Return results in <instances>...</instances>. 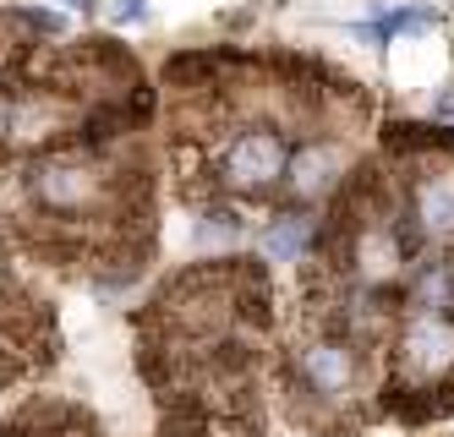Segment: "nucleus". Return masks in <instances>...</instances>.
<instances>
[{"mask_svg":"<svg viewBox=\"0 0 454 437\" xmlns=\"http://www.w3.org/2000/svg\"><path fill=\"white\" fill-rule=\"evenodd\" d=\"M27 197L50 219H93L115 203V170L88 148H50L27 164Z\"/></svg>","mask_w":454,"mask_h":437,"instance_id":"f257e3e1","label":"nucleus"},{"mask_svg":"<svg viewBox=\"0 0 454 437\" xmlns=\"http://www.w3.org/2000/svg\"><path fill=\"white\" fill-rule=\"evenodd\" d=\"M449 383H454V312L411 307L395 328V388L449 394Z\"/></svg>","mask_w":454,"mask_h":437,"instance_id":"f03ea898","label":"nucleus"},{"mask_svg":"<svg viewBox=\"0 0 454 437\" xmlns=\"http://www.w3.org/2000/svg\"><path fill=\"white\" fill-rule=\"evenodd\" d=\"M77 105L60 98L55 88H17L0 98V143L17 148V153H39V148H55L60 137H72L77 126Z\"/></svg>","mask_w":454,"mask_h":437,"instance_id":"7ed1b4c3","label":"nucleus"},{"mask_svg":"<svg viewBox=\"0 0 454 437\" xmlns=\"http://www.w3.org/2000/svg\"><path fill=\"white\" fill-rule=\"evenodd\" d=\"M285 159H290V148L274 126H241L219 153V186L241 191V197L274 191L285 181Z\"/></svg>","mask_w":454,"mask_h":437,"instance_id":"20e7f679","label":"nucleus"},{"mask_svg":"<svg viewBox=\"0 0 454 437\" xmlns=\"http://www.w3.org/2000/svg\"><path fill=\"white\" fill-rule=\"evenodd\" d=\"M345 262H350V274H356L362 290H388L395 279H405L411 274V235H405V224L395 214L362 219V224L350 230Z\"/></svg>","mask_w":454,"mask_h":437,"instance_id":"39448f33","label":"nucleus"},{"mask_svg":"<svg viewBox=\"0 0 454 437\" xmlns=\"http://www.w3.org/2000/svg\"><path fill=\"white\" fill-rule=\"evenodd\" d=\"M296 378L312 399H350L362 388V350L356 339H312L296 355Z\"/></svg>","mask_w":454,"mask_h":437,"instance_id":"423d86ee","label":"nucleus"},{"mask_svg":"<svg viewBox=\"0 0 454 437\" xmlns=\"http://www.w3.org/2000/svg\"><path fill=\"white\" fill-rule=\"evenodd\" d=\"M345 170H350V153L334 137H312L285 159V191L296 197V203H323V197L340 191Z\"/></svg>","mask_w":454,"mask_h":437,"instance_id":"0eeeda50","label":"nucleus"},{"mask_svg":"<svg viewBox=\"0 0 454 437\" xmlns=\"http://www.w3.org/2000/svg\"><path fill=\"white\" fill-rule=\"evenodd\" d=\"M411 219L427 241H454V164H427L411 181Z\"/></svg>","mask_w":454,"mask_h":437,"instance_id":"6e6552de","label":"nucleus"},{"mask_svg":"<svg viewBox=\"0 0 454 437\" xmlns=\"http://www.w3.org/2000/svg\"><path fill=\"white\" fill-rule=\"evenodd\" d=\"M411 307H427V312H454V252L421 257V262L411 268Z\"/></svg>","mask_w":454,"mask_h":437,"instance_id":"1a4fd4ad","label":"nucleus"},{"mask_svg":"<svg viewBox=\"0 0 454 437\" xmlns=\"http://www.w3.org/2000/svg\"><path fill=\"white\" fill-rule=\"evenodd\" d=\"M312 235H317V230H312L307 214H279V219L263 230V252H269L274 262H296V257L312 246Z\"/></svg>","mask_w":454,"mask_h":437,"instance_id":"9d476101","label":"nucleus"},{"mask_svg":"<svg viewBox=\"0 0 454 437\" xmlns=\"http://www.w3.org/2000/svg\"><path fill=\"white\" fill-rule=\"evenodd\" d=\"M198 241H203V246H214V241H241V214H231V208H208L203 224H198Z\"/></svg>","mask_w":454,"mask_h":437,"instance_id":"9b49d317","label":"nucleus"},{"mask_svg":"<svg viewBox=\"0 0 454 437\" xmlns=\"http://www.w3.org/2000/svg\"><path fill=\"white\" fill-rule=\"evenodd\" d=\"M115 17L121 22H137L143 17V0H115Z\"/></svg>","mask_w":454,"mask_h":437,"instance_id":"f8f14e48","label":"nucleus"},{"mask_svg":"<svg viewBox=\"0 0 454 437\" xmlns=\"http://www.w3.org/2000/svg\"><path fill=\"white\" fill-rule=\"evenodd\" d=\"M67 6H77V12H88V6H93V0H67Z\"/></svg>","mask_w":454,"mask_h":437,"instance_id":"ddd939ff","label":"nucleus"}]
</instances>
